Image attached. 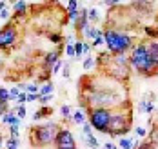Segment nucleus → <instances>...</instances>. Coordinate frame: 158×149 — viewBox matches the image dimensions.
Masks as SVG:
<instances>
[{"label":"nucleus","instance_id":"f257e3e1","mask_svg":"<svg viewBox=\"0 0 158 149\" xmlns=\"http://www.w3.org/2000/svg\"><path fill=\"white\" fill-rule=\"evenodd\" d=\"M104 42L109 49V55H113V56L126 55V53H129V49H133L136 46V40L133 35L118 31L114 27H107L104 31Z\"/></svg>","mask_w":158,"mask_h":149},{"label":"nucleus","instance_id":"f03ea898","mask_svg":"<svg viewBox=\"0 0 158 149\" xmlns=\"http://www.w3.org/2000/svg\"><path fill=\"white\" fill-rule=\"evenodd\" d=\"M129 66L133 67L138 75H142L145 78H151V77H156V67L151 62L149 58V51H147V44L145 42H138L129 55Z\"/></svg>","mask_w":158,"mask_h":149},{"label":"nucleus","instance_id":"7ed1b4c3","mask_svg":"<svg viewBox=\"0 0 158 149\" xmlns=\"http://www.w3.org/2000/svg\"><path fill=\"white\" fill-rule=\"evenodd\" d=\"M60 131V126L55 122H48L42 126H33L29 129V142L33 147H46L49 144H55L56 135Z\"/></svg>","mask_w":158,"mask_h":149},{"label":"nucleus","instance_id":"20e7f679","mask_svg":"<svg viewBox=\"0 0 158 149\" xmlns=\"http://www.w3.org/2000/svg\"><path fill=\"white\" fill-rule=\"evenodd\" d=\"M131 131V102H127L126 107H116L113 109L109 124V133L111 136H122Z\"/></svg>","mask_w":158,"mask_h":149},{"label":"nucleus","instance_id":"39448f33","mask_svg":"<svg viewBox=\"0 0 158 149\" xmlns=\"http://www.w3.org/2000/svg\"><path fill=\"white\" fill-rule=\"evenodd\" d=\"M113 109L111 107H89L87 109V122L91 124V127L100 133H109V124Z\"/></svg>","mask_w":158,"mask_h":149},{"label":"nucleus","instance_id":"423d86ee","mask_svg":"<svg viewBox=\"0 0 158 149\" xmlns=\"http://www.w3.org/2000/svg\"><path fill=\"white\" fill-rule=\"evenodd\" d=\"M18 40H20V31L11 18L6 26L0 27V51L7 53V51L15 49L18 46Z\"/></svg>","mask_w":158,"mask_h":149},{"label":"nucleus","instance_id":"0eeeda50","mask_svg":"<svg viewBox=\"0 0 158 149\" xmlns=\"http://www.w3.org/2000/svg\"><path fill=\"white\" fill-rule=\"evenodd\" d=\"M55 146H56V149H77V142H75L73 133L65 127H60V131L56 135V140H55Z\"/></svg>","mask_w":158,"mask_h":149},{"label":"nucleus","instance_id":"6e6552de","mask_svg":"<svg viewBox=\"0 0 158 149\" xmlns=\"http://www.w3.org/2000/svg\"><path fill=\"white\" fill-rule=\"evenodd\" d=\"M62 46H56V49L49 51V53H46L44 55V60H42V67L46 69V73L48 75H51V67L55 66L58 60H60V53H62Z\"/></svg>","mask_w":158,"mask_h":149},{"label":"nucleus","instance_id":"1a4fd4ad","mask_svg":"<svg viewBox=\"0 0 158 149\" xmlns=\"http://www.w3.org/2000/svg\"><path fill=\"white\" fill-rule=\"evenodd\" d=\"M75 26V31L80 35L85 33V29L89 27V9H80V18L73 24Z\"/></svg>","mask_w":158,"mask_h":149},{"label":"nucleus","instance_id":"9d476101","mask_svg":"<svg viewBox=\"0 0 158 149\" xmlns=\"http://www.w3.org/2000/svg\"><path fill=\"white\" fill-rule=\"evenodd\" d=\"M27 9H29L27 2H22V0L15 2L13 4V18H24L27 15Z\"/></svg>","mask_w":158,"mask_h":149},{"label":"nucleus","instance_id":"9b49d317","mask_svg":"<svg viewBox=\"0 0 158 149\" xmlns=\"http://www.w3.org/2000/svg\"><path fill=\"white\" fill-rule=\"evenodd\" d=\"M2 124H6V126H9V127H20V124H22V120L15 115V111H9V113H6V115L2 116Z\"/></svg>","mask_w":158,"mask_h":149},{"label":"nucleus","instance_id":"f8f14e48","mask_svg":"<svg viewBox=\"0 0 158 149\" xmlns=\"http://www.w3.org/2000/svg\"><path fill=\"white\" fill-rule=\"evenodd\" d=\"M53 89H55V85L51 82L42 84L40 89H38V97H49V95H53Z\"/></svg>","mask_w":158,"mask_h":149},{"label":"nucleus","instance_id":"ddd939ff","mask_svg":"<svg viewBox=\"0 0 158 149\" xmlns=\"http://www.w3.org/2000/svg\"><path fill=\"white\" fill-rule=\"evenodd\" d=\"M84 142H85V146H89V147H93V149L100 147V144H98L95 135H84Z\"/></svg>","mask_w":158,"mask_h":149},{"label":"nucleus","instance_id":"4468645a","mask_svg":"<svg viewBox=\"0 0 158 149\" xmlns=\"http://www.w3.org/2000/svg\"><path fill=\"white\" fill-rule=\"evenodd\" d=\"M71 120H73L75 124H78V126H84V124H85V115H84V113L78 109V111H75V113H73Z\"/></svg>","mask_w":158,"mask_h":149},{"label":"nucleus","instance_id":"2eb2a0df","mask_svg":"<svg viewBox=\"0 0 158 149\" xmlns=\"http://www.w3.org/2000/svg\"><path fill=\"white\" fill-rule=\"evenodd\" d=\"M100 33H102L100 29H96V27H93V26H89V27L85 29L84 36H85V38H91V40H95V38H96V36H98Z\"/></svg>","mask_w":158,"mask_h":149},{"label":"nucleus","instance_id":"dca6fc26","mask_svg":"<svg viewBox=\"0 0 158 149\" xmlns=\"http://www.w3.org/2000/svg\"><path fill=\"white\" fill-rule=\"evenodd\" d=\"M51 115V109L49 107H44V109H38L35 115H33V120H40V118H44V116Z\"/></svg>","mask_w":158,"mask_h":149},{"label":"nucleus","instance_id":"f3484780","mask_svg":"<svg viewBox=\"0 0 158 149\" xmlns=\"http://www.w3.org/2000/svg\"><path fill=\"white\" fill-rule=\"evenodd\" d=\"M118 147L120 149H133V140L131 138H122L118 142Z\"/></svg>","mask_w":158,"mask_h":149},{"label":"nucleus","instance_id":"a211bd4d","mask_svg":"<svg viewBox=\"0 0 158 149\" xmlns=\"http://www.w3.org/2000/svg\"><path fill=\"white\" fill-rule=\"evenodd\" d=\"M60 113H62V116L65 118V120H71V116H73V113H71V107H69V106H65V104L60 107Z\"/></svg>","mask_w":158,"mask_h":149},{"label":"nucleus","instance_id":"6ab92c4d","mask_svg":"<svg viewBox=\"0 0 158 149\" xmlns=\"http://www.w3.org/2000/svg\"><path fill=\"white\" fill-rule=\"evenodd\" d=\"M20 93H22V91H20L18 87H11V89H9V102H11V100L16 102V98L20 97Z\"/></svg>","mask_w":158,"mask_h":149},{"label":"nucleus","instance_id":"aec40b11","mask_svg":"<svg viewBox=\"0 0 158 149\" xmlns=\"http://www.w3.org/2000/svg\"><path fill=\"white\" fill-rule=\"evenodd\" d=\"M6 147L7 149H18V138H7L6 140Z\"/></svg>","mask_w":158,"mask_h":149},{"label":"nucleus","instance_id":"412c9836","mask_svg":"<svg viewBox=\"0 0 158 149\" xmlns=\"http://www.w3.org/2000/svg\"><path fill=\"white\" fill-rule=\"evenodd\" d=\"M13 111H15V115L22 120V118L26 116V106H16V107H13Z\"/></svg>","mask_w":158,"mask_h":149},{"label":"nucleus","instance_id":"4be33fe9","mask_svg":"<svg viewBox=\"0 0 158 149\" xmlns=\"http://www.w3.org/2000/svg\"><path fill=\"white\" fill-rule=\"evenodd\" d=\"M82 66H84V69H85V71H87V69H91V67L95 66V58H93V56H89V55H87V56H85V60H84V64H82Z\"/></svg>","mask_w":158,"mask_h":149},{"label":"nucleus","instance_id":"5701e85b","mask_svg":"<svg viewBox=\"0 0 158 149\" xmlns=\"http://www.w3.org/2000/svg\"><path fill=\"white\" fill-rule=\"evenodd\" d=\"M78 2H77V0H69V2H67V11H69V13H73V11H78Z\"/></svg>","mask_w":158,"mask_h":149},{"label":"nucleus","instance_id":"b1692460","mask_svg":"<svg viewBox=\"0 0 158 149\" xmlns=\"http://www.w3.org/2000/svg\"><path fill=\"white\" fill-rule=\"evenodd\" d=\"M49 40H51V42H55V44H58V46H62V35L51 33V35H49Z\"/></svg>","mask_w":158,"mask_h":149},{"label":"nucleus","instance_id":"393cba45","mask_svg":"<svg viewBox=\"0 0 158 149\" xmlns=\"http://www.w3.org/2000/svg\"><path fill=\"white\" fill-rule=\"evenodd\" d=\"M65 55H67V56H77V51H75V44H71V42H69V44L65 46Z\"/></svg>","mask_w":158,"mask_h":149},{"label":"nucleus","instance_id":"a878e982","mask_svg":"<svg viewBox=\"0 0 158 149\" xmlns=\"http://www.w3.org/2000/svg\"><path fill=\"white\" fill-rule=\"evenodd\" d=\"M102 44H104V31H102V33L98 35L93 42H91V46H93V48H98V46H102Z\"/></svg>","mask_w":158,"mask_h":149},{"label":"nucleus","instance_id":"bb28decb","mask_svg":"<svg viewBox=\"0 0 158 149\" xmlns=\"http://www.w3.org/2000/svg\"><path fill=\"white\" fill-rule=\"evenodd\" d=\"M38 84H27V87H26V91L27 93H33V95H38Z\"/></svg>","mask_w":158,"mask_h":149},{"label":"nucleus","instance_id":"cd10ccee","mask_svg":"<svg viewBox=\"0 0 158 149\" xmlns=\"http://www.w3.org/2000/svg\"><path fill=\"white\" fill-rule=\"evenodd\" d=\"M75 51H77V56H82L84 55V42H77L75 44Z\"/></svg>","mask_w":158,"mask_h":149},{"label":"nucleus","instance_id":"c85d7f7f","mask_svg":"<svg viewBox=\"0 0 158 149\" xmlns=\"http://www.w3.org/2000/svg\"><path fill=\"white\" fill-rule=\"evenodd\" d=\"M62 60H58V62H56V64H55V66L51 67V75H56V73H58V71H60V69H62Z\"/></svg>","mask_w":158,"mask_h":149},{"label":"nucleus","instance_id":"c756f323","mask_svg":"<svg viewBox=\"0 0 158 149\" xmlns=\"http://www.w3.org/2000/svg\"><path fill=\"white\" fill-rule=\"evenodd\" d=\"M82 129H84V135H93V127H91L89 122H85V124L82 126Z\"/></svg>","mask_w":158,"mask_h":149},{"label":"nucleus","instance_id":"7c9ffc66","mask_svg":"<svg viewBox=\"0 0 158 149\" xmlns=\"http://www.w3.org/2000/svg\"><path fill=\"white\" fill-rule=\"evenodd\" d=\"M78 18H80V9H78V11H73V13H69V20H71L73 24H75Z\"/></svg>","mask_w":158,"mask_h":149},{"label":"nucleus","instance_id":"2f4dec72","mask_svg":"<svg viewBox=\"0 0 158 149\" xmlns=\"http://www.w3.org/2000/svg\"><path fill=\"white\" fill-rule=\"evenodd\" d=\"M53 100V95H49V97H38V102L42 104V106H46V104H49Z\"/></svg>","mask_w":158,"mask_h":149},{"label":"nucleus","instance_id":"473e14b6","mask_svg":"<svg viewBox=\"0 0 158 149\" xmlns=\"http://www.w3.org/2000/svg\"><path fill=\"white\" fill-rule=\"evenodd\" d=\"M9 135H11V138H18L20 136V131H18V127H9Z\"/></svg>","mask_w":158,"mask_h":149},{"label":"nucleus","instance_id":"72a5a7b5","mask_svg":"<svg viewBox=\"0 0 158 149\" xmlns=\"http://www.w3.org/2000/svg\"><path fill=\"white\" fill-rule=\"evenodd\" d=\"M138 149H155V146H153L149 140H145V142H142V144L138 146Z\"/></svg>","mask_w":158,"mask_h":149},{"label":"nucleus","instance_id":"f704fd0d","mask_svg":"<svg viewBox=\"0 0 158 149\" xmlns=\"http://www.w3.org/2000/svg\"><path fill=\"white\" fill-rule=\"evenodd\" d=\"M89 20H93V22L98 20V11L96 9H89Z\"/></svg>","mask_w":158,"mask_h":149},{"label":"nucleus","instance_id":"c9c22d12","mask_svg":"<svg viewBox=\"0 0 158 149\" xmlns=\"http://www.w3.org/2000/svg\"><path fill=\"white\" fill-rule=\"evenodd\" d=\"M153 111H155V104L149 100V102H147V106H145V113H147V115H151Z\"/></svg>","mask_w":158,"mask_h":149},{"label":"nucleus","instance_id":"e433bc0d","mask_svg":"<svg viewBox=\"0 0 158 149\" xmlns=\"http://www.w3.org/2000/svg\"><path fill=\"white\" fill-rule=\"evenodd\" d=\"M135 133H136L138 136H147V131H145L143 127H135Z\"/></svg>","mask_w":158,"mask_h":149},{"label":"nucleus","instance_id":"4c0bfd02","mask_svg":"<svg viewBox=\"0 0 158 149\" xmlns=\"http://www.w3.org/2000/svg\"><path fill=\"white\" fill-rule=\"evenodd\" d=\"M6 113H9V107L7 106H0V120H2V116L6 115Z\"/></svg>","mask_w":158,"mask_h":149},{"label":"nucleus","instance_id":"58836bf2","mask_svg":"<svg viewBox=\"0 0 158 149\" xmlns=\"http://www.w3.org/2000/svg\"><path fill=\"white\" fill-rule=\"evenodd\" d=\"M27 102H38V95H33V93H27Z\"/></svg>","mask_w":158,"mask_h":149},{"label":"nucleus","instance_id":"ea45409f","mask_svg":"<svg viewBox=\"0 0 158 149\" xmlns=\"http://www.w3.org/2000/svg\"><path fill=\"white\" fill-rule=\"evenodd\" d=\"M0 18H9V9H7V7L0 11Z\"/></svg>","mask_w":158,"mask_h":149},{"label":"nucleus","instance_id":"a19ab883","mask_svg":"<svg viewBox=\"0 0 158 149\" xmlns=\"http://www.w3.org/2000/svg\"><path fill=\"white\" fill-rule=\"evenodd\" d=\"M91 51V44H87V42H84V55L87 56V53Z\"/></svg>","mask_w":158,"mask_h":149},{"label":"nucleus","instance_id":"79ce46f5","mask_svg":"<svg viewBox=\"0 0 158 149\" xmlns=\"http://www.w3.org/2000/svg\"><path fill=\"white\" fill-rule=\"evenodd\" d=\"M69 77V66H64V78Z\"/></svg>","mask_w":158,"mask_h":149},{"label":"nucleus","instance_id":"37998d69","mask_svg":"<svg viewBox=\"0 0 158 149\" xmlns=\"http://www.w3.org/2000/svg\"><path fill=\"white\" fill-rule=\"evenodd\" d=\"M104 147H106V149H118L116 146H114V144H111V142H107V144H106Z\"/></svg>","mask_w":158,"mask_h":149},{"label":"nucleus","instance_id":"c03bdc74","mask_svg":"<svg viewBox=\"0 0 158 149\" xmlns=\"http://www.w3.org/2000/svg\"><path fill=\"white\" fill-rule=\"evenodd\" d=\"M2 144H4V138H2V135H0V146H2Z\"/></svg>","mask_w":158,"mask_h":149},{"label":"nucleus","instance_id":"a18cd8bd","mask_svg":"<svg viewBox=\"0 0 158 149\" xmlns=\"http://www.w3.org/2000/svg\"><path fill=\"white\" fill-rule=\"evenodd\" d=\"M0 71H2V60H0Z\"/></svg>","mask_w":158,"mask_h":149},{"label":"nucleus","instance_id":"49530a36","mask_svg":"<svg viewBox=\"0 0 158 149\" xmlns=\"http://www.w3.org/2000/svg\"><path fill=\"white\" fill-rule=\"evenodd\" d=\"M98 149H106V147H98Z\"/></svg>","mask_w":158,"mask_h":149}]
</instances>
